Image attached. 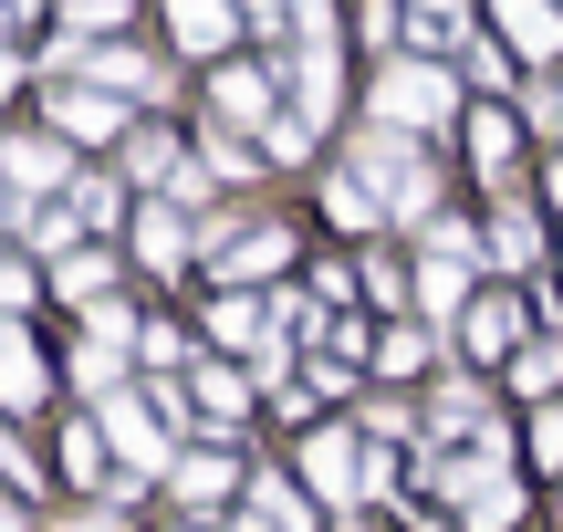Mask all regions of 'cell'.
Instances as JSON below:
<instances>
[{"label":"cell","instance_id":"obj_1","mask_svg":"<svg viewBox=\"0 0 563 532\" xmlns=\"http://www.w3.org/2000/svg\"><path fill=\"white\" fill-rule=\"evenodd\" d=\"M376 115L397 125V136H428V125H449V74H439V63H397V74L376 84Z\"/></svg>","mask_w":563,"mask_h":532},{"label":"cell","instance_id":"obj_2","mask_svg":"<svg viewBox=\"0 0 563 532\" xmlns=\"http://www.w3.org/2000/svg\"><path fill=\"white\" fill-rule=\"evenodd\" d=\"M302 480H313L323 501H355L365 480H376V459H365V439L334 429V439H313V450H302Z\"/></svg>","mask_w":563,"mask_h":532},{"label":"cell","instance_id":"obj_3","mask_svg":"<svg viewBox=\"0 0 563 532\" xmlns=\"http://www.w3.org/2000/svg\"><path fill=\"white\" fill-rule=\"evenodd\" d=\"M95 418H104V439H115V450H125V470H157V459H167V439H157V418H146L136 408V397H95Z\"/></svg>","mask_w":563,"mask_h":532},{"label":"cell","instance_id":"obj_4","mask_svg":"<svg viewBox=\"0 0 563 532\" xmlns=\"http://www.w3.org/2000/svg\"><path fill=\"white\" fill-rule=\"evenodd\" d=\"M501 42L522 63H553L563 53V11H553V0H501Z\"/></svg>","mask_w":563,"mask_h":532},{"label":"cell","instance_id":"obj_5","mask_svg":"<svg viewBox=\"0 0 563 532\" xmlns=\"http://www.w3.org/2000/svg\"><path fill=\"white\" fill-rule=\"evenodd\" d=\"M53 292H63V303H84V313H95V303H115V262H104V251H63Z\"/></svg>","mask_w":563,"mask_h":532},{"label":"cell","instance_id":"obj_6","mask_svg":"<svg viewBox=\"0 0 563 532\" xmlns=\"http://www.w3.org/2000/svg\"><path fill=\"white\" fill-rule=\"evenodd\" d=\"M460 230H449V241L439 251H428V271H418V303H428V324H449V313H460Z\"/></svg>","mask_w":563,"mask_h":532},{"label":"cell","instance_id":"obj_7","mask_svg":"<svg viewBox=\"0 0 563 532\" xmlns=\"http://www.w3.org/2000/svg\"><path fill=\"white\" fill-rule=\"evenodd\" d=\"M323 209H334L344 230H376V220H386V199H376V167H344V178L323 188Z\"/></svg>","mask_w":563,"mask_h":532},{"label":"cell","instance_id":"obj_8","mask_svg":"<svg viewBox=\"0 0 563 532\" xmlns=\"http://www.w3.org/2000/svg\"><path fill=\"white\" fill-rule=\"evenodd\" d=\"M32 397H42V355L0 324V408H32Z\"/></svg>","mask_w":563,"mask_h":532},{"label":"cell","instance_id":"obj_9","mask_svg":"<svg viewBox=\"0 0 563 532\" xmlns=\"http://www.w3.org/2000/svg\"><path fill=\"white\" fill-rule=\"evenodd\" d=\"M167 21H178L188 53H220L230 42V0H167Z\"/></svg>","mask_w":563,"mask_h":532},{"label":"cell","instance_id":"obj_10","mask_svg":"<svg viewBox=\"0 0 563 532\" xmlns=\"http://www.w3.org/2000/svg\"><path fill=\"white\" fill-rule=\"evenodd\" d=\"M0 178H11V188H53V178H63V146H53V136H11Z\"/></svg>","mask_w":563,"mask_h":532},{"label":"cell","instance_id":"obj_11","mask_svg":"<svg viewBox=\"0 0 563 532\" xmlns=\"http://www.w3.org/2000/svg\"><path fill=\"white\" fill-rule=\"evenodd\" d=\"M53 125H63V136H115V104H104V95H53Z\"/></svg>","mask_w":563,"mask_h":532},{"label":"cell","instance_id":"obj_12","mask_svg":"<svg viewBox=\"0 0 563 532\" xmlns=\"http://www.w3.org/2000/svg\"><path fill=\"white\" fill-rule=\"evenodd\" d=\"M220 115L230 125H262L272 115V74H220Z\"/></svg>","mask_w":563,"mask_h":532},{"label":"cell","instance_id":"obj_13","mask_svg":"<svg viewBox=\"0 0 563 532\" xmlns=\"http://www.w3.org/2000/svg\"><path fill=\"white\" fill-rule=\"evenodd\" d=\"M241 532H302V501L282 491V480H262V491H251V512H241Z\"/></svg>","mask_w":563,"mask_h":532},{"label":"cell","instance_id":"obj_14","mask_svg":"<svg viewBox=\"0 0 563 532\" xmlns=\"http://www.w3.org/2000/svg\"><path fill=\"white\" fill-rule=\"evenodd\" d=\"M146 262H157V271L188 262V220H178V209H146Z\"/></svg>","mask_w":563,"mask_h":532},{"label":"cell","instance_id":"obj_15","mask_svg":"<svg viewBox=\"0 0 563 532\" xmlns=\"http://www.w3.org/2000/svg\"><path fill=\"white\" fill-rule=\"evenodd\" d=\"M292 262V241H282V230H251L241 251H230V282H251V271H282Z\"/></svg>","mask_w":563,"mask_h":532},{"label":"cell","instance_id":"obj_16","mask_svg":"<svg viewBox=\"0 0 563 532\" xmlns=\"http://www.w3.org/2000/svg\"><path fill=\"white\" fill-rule=\"evenodd\" d=\"M511 512H522V491H511V480H501V470H490V480H481V491H470V532H501Z\"/></svg>","mask_w":563,"mask_h":532},{"label":"cell","instance_id":"obj_17","mask_svg":"<svg viewBox=\"0 0 563 532\" xmlns=\"http://www.w3.org/2000/svg\"><path fill=\"white\" fill-rule=\"evenodd\" d=\"M470 32V0H418V42H460Z\"/></svg>","mask_w":563,"mask_h":532},{"label":"cell","instance_id":"obj_18","mask_svg":"<svg viewBox=\"0 0 563 532\" xmlns=\"http://www.w3.org/2000/svg\"><path fill=\"white\" fill-rule=\"evenodd\" d=\"M95 74L125 84V95H157V63H136V53H95Z\"/></svg>","mask_w":563,"mask_h":532},{"label":"cell","instance_id":"obj_19","mask_svg":"<svg viewBox=\"0 0 563 532\" xmlns=\"http://www.w3.org/2000/svg\"><path fill=\"white\" fill-rule=\"evenodd\" d=\"M178 491L188 501H220L230 491V459H178Z\"/></svg>","mask_w":563,"mask_h":532},{"label":"cell","instance_id":"obj_20","mask_svg":"<svg viewBox=\"0 0 563 532\" xmlns=\"http://www.w3.org/2000/svg\"><path fill=\"white\" fill-rule=\"evenodd\" d=\"M511 345V303H481L470 313V355H501Z\"/></svg>","mask_w":563,"mask_h":532},{"label":"cell","instance_id":"obj_21","mask_svg":"<svg viewBox=\"0 0 563 532\" xmlns=\"http://www.w3.org/2000/svg\"><path fill=\"white\" fill-rule=\"evenodd\" d=\"M470 146H481V167L501 178V167H511V115H481V125H470Z\"/></svg>","mask_w":563,"mask_h":532},{"label":"cell","instance_id":"obj_22","mask_svg":"<svg viewBox=\"0 0 563 532\" xmlns=\"http://www.w3.org/2000/svg\"><path fill=\"white\" fill-rule=\"evenodd\" d=\"M74 209H84V230H104L125 199H115V178H74Z\"/></svg>","mask_w":563,"mask_h":532},{"label":"cell","instance_id":"obj_23","mask_svg":"<svg viewBox=\"0 0 563 532\" xmlns=\"http://www.w3.org/2000/svg\"><path fill=\"white\" fill-rule=\"evenodd\" d=\"M63 470H74V480H104V429H74V439H63Z\"/></svg>","mask_w":563,"mask_h":532},{"label":"cell","instance_id":"obj_24","mask_svg":"<svg viewBox=\"0 0 563 532\" xmlns=\"http://www.w3.org/2000/svg\"><path fill=\"white\" fill-rule=\"evenodd\" d=\"M188 387H199L220 418H241V376H220V366H188Z\"/></svg>","mask_w":563,"mask_h":532},{"label":"cell","instance_id":"obj_25","mask_svg":"<svg viewBox=\"0 0 563 532\" xmlns=\"http://www.w3.org/2000/svg\"><path fill=\"white\" fill-rule=\"evenodd\" d=\"M490 251H501V262H511V271H522V262H532V220H522V209H501V230H490Z\"/></svg>","mask_w":563,"mask_h":532},{"label":"cell","instance_id":"obj_26","mask_svg":"<svg viewBox=\"0 0 563 532\" xmlns=\"http://www.w3.org/2000/svg\"><path fill=\"white\" fill-rule=\"evenodd\" d=\"M74 230H84V209H42L32 241H42V251H74Z\"/></svg>","mask_w":563,"mask_h":532},{"label":"cell","instance_id":"obj_27","mask_svg":"<svg viewBox=\"0 0 563 532\" xmlns=\"http://www.w3.org/2000/svg\"><path fill=\"white\" fill-rule=\"evenodd\" d=\"M511 376H522V387H532V397H543V387H553V376H563V355H553V345H532V355H522V366H511Z\"/></svg>","mask_w":563,"mask_h":532},{"label":"cell","instance_id":"obj_28","mask_svg":"<svg viewBox=\"0 0 563 532\" xmlns=\"http://www.w3.org/2000/svg\"><path fill=\"white\" fill-rule=\"evenodd\" d=\"M532 459H543V470H563V408L543 418V429H532Z\"/></svg>","mask_w":563,"mask_h":532},{"label":"cell","instance_id":"obj_29","mask_svg":"<svg viewBox=\"0 0 563 532\" xmlns=\"http://www.w3.org/2000/svg\"><path fill=\"white\" fill-rule=\"evenodd\" d=\"M74 21H84V32H115V21H125V0H74Z\"/></svg>","mask_w":563,"mask_h":532},{"label":"cell","instance_id":"obj_30","mask_svg":"<svg viewBox=\"0 0 563 532\" xmlns=\"http://www.w3.org/2000/svg\"><path fill=\"white\" fill-rule=\"evenodd\" d=\"M0 303H32V271H11V262H0Z\"/></svg>","mask_w":563,"mask_h":532},{"label":"cell","instance_id":"obj_31","mask_svg":"<svg viewBox=\"0 0 563 532\" xmlns=\"http://www.w3.org/2000/svg\"><path fill=\"white\" fill-rule=\"evenodd\" d=\"M251 21H262V32H282V11H292V0H241Z\"/></svg>","mask_w":563,"mask_h":532},{"label":"cell","instance_id":"obj_32","mask_svg":"<svg viewBox=\"0 0 563 532\" xmlns=\"http://www.w3.org/2000/svg\"><path fill=\"white\" fill-rule=\"evenodd\" d=\"M63 532H125V522L115 512H84V522H63Z\"/></svg>","mask_w":563,"mask_h":532},{"label":"cell","instance_id":"obj_33","mask_svg":"<svg viewBox=\"0 0 563 532\" xmlns=\"http://www.w3.org/2000/svg\"><path fill=\"white\" fill-rule=\"evenodd\" d=\"M11 84H21V63H11V53H0V95H11Z\"/></svg>","mask_w":563,"mask_h":532},{"label":"cell","instance_id":"obj_34","mask_svg":"<svg viewBox=\"0 0 563 532\" xmlns=\"http://www.w3.org/2000/svg\"><path fill=\"white\" fill-rule=\"evenodd\" d=\"M0 220H11V199H0Z\"/></svg>","mask_w":563,"mask_h":532},{"label":"cell","instance_id":"obj_35","mask_svg":"<svg viewBox=\"0 0 563 532\" xmlns=\"http://www.w3.org/2000/svg\"><path fill=\"white\" fill-rule=\"evenodd\" d=\"M0 459H11V439H0Z\"/></svg>","mask_w":563,"mask_h":532},{"label":"cell","instance_id":"obj_36","mask_svg":"<svg viewBox=\"0 0 563 532\" xmlns=\"http://www.w3.org/2000/svg\"><path fill=\"white\" fill-rule=\"evenodd\" d=\"M178 532H199V522H178Z\"/></svg>","mask_w":563,"mask_h":532}]
</instances>
